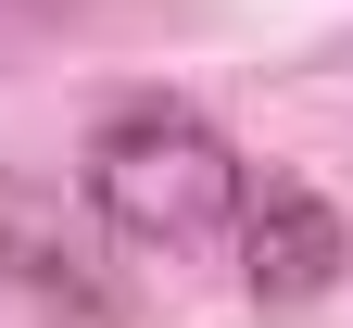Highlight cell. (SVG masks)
I'll return each mask as SVG.
<instances>
[{"label":"cell","instance_id":"6da1fadb","mask_svg":"<svg viewBox=\"0 0 353 328\" xmlns=\"http://www.w3.org/2000/svg\"><path fill=\"white\" fill-rule=\"evenodd\" d=\"M240 202H252V177H240V152L190 102H126L88 139V215H101L114 240L202 253V240H240Z\"/></svg>","mask_w":353,"mask_h":328},{"label":"cell","instance_id":"7a4b0ae2","mask_svg":"<svg viewBox=\"0 0 353 328\" xmlns=\"http://www.w3.org/2000/svg\"><path fill=\"white\" fill-rule=\"evenodd\" d=\"M240 278H252V303H316L341 278V215L303 177H265L240 202Z\"/></svg>","mask_w":353,"mask_h":328},{"label":"cell","instance_id":"3957f363","mask_svg":"<svg viewBox=\"0 0 353 328\" xmlns=\"http://www.w3.org/2000/svg\"><path fill=\"white\" fill-rule=\"evenodd\" d=\"M0 278L38 291V303H63V316H101L114 303V278H101V253L76 240V215L38 190V177H13V164H0Z\"/></svg>","mask_w":353,"mask_h":328}]
</instances>
